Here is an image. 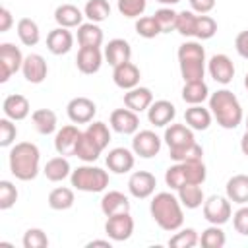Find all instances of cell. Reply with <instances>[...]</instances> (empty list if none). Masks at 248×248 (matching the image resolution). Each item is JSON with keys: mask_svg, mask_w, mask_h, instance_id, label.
I'll use <instances>...</instances> for the list:
<instances>
[{"mask_svg": "<svg viewBox=\"0 0 248 248\" xmlns=\"http://www.w3.org/2000/svg\"><path fill=\"white\" fill-rule=\"evenodd\" d=\"M14 23V17H12V12L8 8H0V33H6L10 31Z\"/></svg>", "mask_w": 248, "mask_h": 248, "instance_id": "cell-54", "label": "cell"}, {"mask_svg": "<svg viewBox=\"0 0 248 248\" xmlns=\"http://www.w3.org/2000/svg\"><path fill=\"white\" fill-rule=\"evenodd\" d=\"M70 182L79 192L95 194V192H103L108 186V172L93 165H81L72 170Z\"/></svg>", "mask_w": 248, "mask_h": 248, "instance_id": "cell-6", "label": "cell"}, {"mask_svg": "<svg viewBox=\"0 0 248 248\" xmlns=\"http://www.w3.org/2000/svg\"><path fill=\"white\" fill-rule=\"evenodd\" d=\"M83 14L89 21L101 23L110 16V4H108V0H87Z\"/></svg>", "mask_w": 248, "mask_h": 248, "instance_id": "cell-38", "label": "cell"}, {"mask_svg": "<svg viewBox=\"0 0 248 248\" xmlns=\"http://www.w3.org/2000/svg\"><path fill=\"white\" fill-rule=\"evenodd\" d=\"M215 33H217V21H215L211 16H205V14L198 16V19H196V33H194V37H198V39L205 41V39H211Z\"/></svg>", "mask_w": 248, "mask_h": 248, "instance_id": "cell-43", "label": "cell"}, {"mask_svg": "<svg viewBox=\"0 0 248 248\" xmlns=\"http://www.w3.org/2000/svg\"><path fill=\"white\" fill-rule=\"evenodd\" d=\"M232 225H234V231L248 236V205L244 203L242 207H238L232 215Z\"/></svg>", "mask_w": 248, "mask_h": 248, "instance_id": "cell-51", "label": "cell"}, {"mask_svg": "<svg viewBox=\"0 0 248 248\" xmlns=\"http://www.w3.org/2000/svg\"><path fill=\"white\" fill-rule=\"evenodd\" d=\"M244 87H246V89H248V74H246V76H244Z\"/></svg>", "mask_w": 248, "mask_h": 248, "instance_id": "cell-58", "label": "cell"}, {"mask_svg": "<svg viewBox=\"0 0 248 248\" xmlns=\"http://www.w3.org/2000/svg\"><path fill=\"white\" fill-rule=\"evenodd\" d=\"M178 66L184 81H202L205 74V50L196 41H186L178 46Z\"/></svg>", "mask_w": 248, "mask_h": 248, "instance_id": "cell-4", "label": "cell"}, {"mask_svg": "<svg viewBox=\"0 0 248 248\" xmlns=\"http://www.w3.org/2000/svg\"><path fill=\"white\" fill-rule=\"evenodd\" d=\"M225 192H227V198L232 203H238V205L248 203V174H234V176H231L227 180Z\"/></svg>", "mask_w": 248, "mask_h": 248, "instance_id": "cell-28", "label": "cell"}, {"mask_svg": "<svg viewBox=\"0 0 248 248\" xmlns=\"http://www.w3.org/2000/svg\"><path fill=\"white\" fill-rule=\"evenodd\" d=\"M103 64V52L99 46H79L76 56V66L81 74H97Z\"/></svg>", "mask_w": 248, "mask_h": 248, "instance_id": "cell-15", "label": "cell"}, {"mask_svg": "<svg viewBox=\"0 0 248 248\" xmlns=\"http://www.w3.org/2000/svg\"><path fill=\"white\" fill-rule=\"evenodd\" d=\"M23 248H46L48 246V238H46V232L43 229H27L25 234H23Z\"/></svg>", "mask_w": 248, "mask_h": 248, "instance_id": "cell-47", "label": "cell"}, {"mask_svg": "<svg viewBox=\"0 0 248 248\" xmlns=\"http://www.w3.org/2000/svg\"><path fill=\"white\" fill-rule=\"evenodd\" d=\"M2 110H4V116L12 118V120L16 122V120H23V118H27L31 107H29L27 97H23V95H19V93H14V95H8V97L4 99V103H2Z\"/></svg>", "mask_w": 248, "mask_h": 248, "instance_id": "cell-25", "label": "cell"}, {"mask_svg": "<svg viewBox=\"0 0 248 248\" xmlns=\"http://www.w3.org/2000/svg\"><path fill=\"white\" fill-rule=\"evenodd\" d=\"M145 6H147V0H118V12L130 19L140 17L145 12Z\"/></svg>", "mask_w": 248, "mask_h": 248, "instance_id": "cell-48", "label": "cell"}, {"mask_svg": "<svg viewBox=\"0 0 248 248\" xmlns=\"http://www.w3.org/2000/svg\"><path fill=\"white\" fill-rule=\"evenodd\" d=\"M136 33L143 39H155L161 33V27L153 16H145V17H140L136 21Z\"/></svg>", "mask_w": 248, "mask_h": 248, "instance_id": "cell-45", "label": "cell"}, {"mask_svg": "<svg viewBox=\"0 0 248 248\" xmlns=\"http://www.w3.org/2000/svg\"><path fill=\"white\" fill-rule=\"evenodd\" d=\"M66 112L74 124H89L97 112V105L87 97H74L68 103Z\"/></svg>", "mask_w": 248, "mask_h": 248, "instance_id": "cell-11", "label": "cell"}, {"mask_svg": "<svg viewBox=\"0 0 248 248\" xmlns=\"http://www.w3.org/2000/svg\"><path fill=\"white\" fill-rule=\"evenodd\" d=\"M209 110L217 124L225 130H234L244 116L236 95L229 89H219L209 95Z\"/></svg>", "mask_w": 248, "mask_h": 248, "instance_id": "cell-2", "label": "cell"}, {"mask_svg": "<svg viewBox=\"0 0 248 248\" xmlns=\"http://www.w3.org/2000/svg\"><path fill=\"white\" fill-rule=\"evenodd\" d=\"M149 211L153 221L169 232H174L182 227L184 223V211H182V203L176 196H172L170 192H159L153 196L151 203H149Z\"/></svg>", "mask_w": 248, "mask_h": 248, "instance_id": "cell-1", "label": "cell"}, {"mask_svg": "<svg viewBox=\"0 0 248 248\" xmlns=\"http://www.w3.org/2000/svg\"><path fill=\"white\" fill-rule=\"evenodd\" d=\"M207 176L203 161H182L174 163L165 172V182L170 190H178L184 184H203Z\"/></svg>", "mask_w": 248, "mask_h": 248, "instance_id": "cell-5", "label": "cell"}, {"mask_svg": "<svg viewBox=\"0 0 248 248\" xmlns=\"http://www.w3.org/2000/svg\"><path fill=\"white\" fill-rule=\"evenodd\" d=\"M76 202V196H74V190L72 188H66V186H58L54 188L50 194H48V205L50 209L54 211H64V209H70Z\"/></svg>", "mask_w": 248, "mask_h": 248, "instance_id": "cell-37", "label": "cell"}, {"mask_svg": "<svg viewBox=\"0 0 248 248\" xmlns=\"http://www.w3.org/2000/svg\"><path fill=\"white\" fill-rule=\"evenodd\" d=\"M134 155L136 153H132L126 147H114V149H110L108 155H107V167H108V170H112L116 174L130 172L134 169V163H136Z\"/></svg>", "mask_w": 248, "mask_h": 248, "instance_id": "cell-19", "label": "cell"}, {"mask_svg": "<svg viewBox=\"0 0 248 248\" xmlns=\"http://www.w3.org/2000/svg\"><path fill=\"white\" fill-rule=\"evenodd\" d=\"M23 58L25 56L21 54V50L16 45H12V43H2L0 45V81L2 83H6L12 74L21 70Z\"/></svg>", "mask_w": 248, "mask_h": 248, "instance_id": "cell-7", "label": "cell"}, {"mask_svg": "<svg viewBox=\"0 0 248 248\" xmlns=\"http://www.w3.org/2000/svg\"><path fill=\"white\" fill-rule=\"evenodd\" d=\"M132 151L141 159H151L161 151V138L151 130H140L134 134Z\"/></svg>", "mask_w": 248, "mask_h": 248, "instance_id": "cell-10", "label": "cell"}, {"mask_svg": "<svg viewBox=\"0 0 248 248\" xmlns=\"http://www.w3.org/2000/svg\"><path fill=\"white\" fill-rule=\"evenodd\" d=\"M16 136H17V128L14 124L12 118H0V145L2 147H10L14 141H16Z\"/></svg>", "mask_w": 248, "mask_h": 248, "instance_id": "cell-49", "label": "cell"}, {"mask_svg": "<svg viewBox=\"0 0 248 248\" xmlns=\"http://www.w3.org/2000/svg\"><path fill=\"white\" fill-rule=\"evenodd\" d=\"M240 151L248 157V130L244 132V136H242V140H240Z\"/></svg>", "mask_w": 248, "mask_h": 248, "instance_id": "cell-55", "label": "cell"}, {"mask_svg": "<svg viewBox=\"0 0 248 248\" xmlns=\"http://www.w3.org/2000/svg\"><path fill=\"white\" fill-rule=\"evenodd\" d=\"M234 46H236V52H238L242 58L248 60V29H244V31H240V33L236 35Z\"/></svg>", "mask_w": 248, "mask_h": 248, "instance_id": "cell-53", "label": "cell"}, {"mask_svg": "<svg viewBox=\"0 0 248 248\" xmlns=\"http://www.w3.org/2000/svg\"><path fill=\"white\" fill-rule=\"evenodd\" d=\"M155 186H157V178L147 170H136L128 178V190L138 200H145L153 196Z\"/></svg>", "mask_w": 248, "mask_h": 248, "instance_id": "cell-12", "label": "cell"}, {"mask_svg": "<svg viewBox=\"0 0 248 248\" xmlns=\"http://www.w3.org/2000/svg\"><path fill=\"white\" fill-rule=\"evenodd\" d=\"M101 211H103L107 217L116 215V213L130 211V200H128V196H124L122 192L110 190V192H107V194L101 198Z\"/></svg>", "mask_w": 248, "mask_h": 248, "instance_id": "cell-27", "label": "cell"}, {"mask_svg": "<svg viewBox=\"0 0 248 248\" xmlns=\"http://www.w3.org/2000/svg\"><path fill=\"white\" fill-rule=\"evenodd\" d=\"M31 120H33V124H35L37 132L43 134V136L52 134V132L56 130V124H58L56 112L50 110V108H37V110H33Z\"/></svg>", "mask_w": 248, "mask_h": 248, "instance_id": "cell-34", "label": "cell"}, {"mask_svg": "<svg viewBox=\"0 0 248 248\" xmlns=\"http://www.w3.org/2000/svg\"><path fill=\"white\" fill-rule=\"evenodd\" d=\"M246 130H248V116H246Z\"/></svg>", "mask_w": 248, "mask_h": 248, "instance_id": "cell-59", "label": "cell"}, {"mask_svg": "<svg viewBox=\"0 0 248 248\" xmlns=\"http://www.w3.org/2000/svg\"><path fill=\"white\" fill-rule=\"evenodd\" d=\"M176 16H178V12H174L172 8H161V10H157L153 14V17L157 19V23L161 27V33L174 31V27H176Z\"/></svg>", "mask_w": 248, "mask_h": 248, "instance_id": "cell-46", "label": "cell"}, {"mask_svg": "<svg viewBox=\"0 0 248 248\" xmlns=\"http://www.w3.org/2000/svg\"><path fill=\"white\" fill-rule=\"evenodd\" d=\"M211 110L209 108H203L202 105H190V108H186L184 112V120L186 124L192 128V130H207L209 124H211Z\"/></svg>", "mask_w": 248, "mask_h": 248, "instance_id": "cell-29", "label": "cell"}, {"mask_svg": "<svg viewBox=\"0 0 248 248\" xmlns=\"http://www.w3.org/2000/svg\"><path fill=\"white\" fill-rule=\"evenodd\" d=\"M194 141H196V138H194V132L188 124L186 126L184 124H170L165 130V143L169 145V149H178V147L190 145Z\"/></svg>", "mask_w": 248, "mask_h": 248, "instance_id": "cell-22", "label": "cell"}, {"mask_svg": "<svg viewBox=\"0 0 248 248\" xmlns=\"http://www.w3.org/2000/svg\"><path fill=\"white\" fill-rule=\"evenodd\" d=\"M93 246H105V248H110V242H108V240H91V242H87V248H93Z\"/></svg>", "mask_w": 248, "mask_h": 248, "instance_id": "cell-56", "label": "cell"}, {"mask_svg": "<svg viewBox=\"0 0 248 248\" xmlns=\"http://www.w3.org/2000/svg\"><path fill=\"white\" fill-rule=\"evenodd\" d=\"M190 2V8L192 12L196 14H209L213 8H215V0H188Z\"/></svg>", "mask_w": 248, "mask_h": 248, "instance_id": "cell-52", "label": "cell"}, {"mask_svg": "<svg viewBox=\"0 0 248 248\" xmlns=\"http://www.w3.org/2000/svg\"><path fill=\"white\" fill-rule=\"evenodd\" d=\"M182 99L188 105H202L205 99H209V89L207 83L202 81H184L182 87Z\"/></svg>", "mask_w": 248, "mask_h": 248, "instance_id": "cell-32", "label": "cell"}, {"mask_svg": "<svg viewBox=\"0 0 248 248\" xmlns=\"http://www.w3.org/2000/svg\"><path fill=\"white\" fill-rule=\"evenodd\" d=\"M225 242H227V236H225L221 225H211V227H207V229L202 232V236H200V244H202L203 248H223Z\"/></svg>", "mask_w": 248, "mask_h": 248, "instance_id": "cell-40", "label": "cell"}, {"mask_svg": "<svg viewBox=\"0 0 248 248\" xmlns=\"http://www.w3.org/2000/svg\"><path fill=\"white\" fill-rule=\"evenodd\" d=\"M174 116H176L174 105H172L170 101H165V99L153 101L151 107L147 108V120H149V124L159 126V128L170 124V122L174 120Z\"/></svg>", "mask_w": 248, "mask_h": 248, "instance_id": "cell-18", "label": "cell"}, {"mask_svg": "<svg viewBox=\"0 0 248 248\" xmlns=\"http://www.w3.org/2000/svg\"><path fill=\"white\" fill-rule=\"evenodd\" d=\"M232 215L231 200L223 196H209L203 202V217L211 225H225Z\"/></svg>", "mask_w": 248, "mask_h": 248, "instance_id": "cell-8", "label": "cell"}, {"mask_svg": "<svg viewBox=\"0 0 248 248\" xmlns=\"http://www.w3.org/2000/svg\"><path fill=\"white\" fill-rule=\"evenodd\" d=\"M169 157L174 161V163H182V161H202L203 157V149L200 143H190V145H184V147H178V149H169Z\"/></svg>", "mask_w": 248, "mask_h": 248, "instance_id": "cell-39", "label": "cell"}, {"mask_svg": "<svg viewBox=\"0 0 248 248\" xmlns=\"http://www.w3.org/2000/svg\"><path fill=\"white\" fill-rule=\"evenodd\" d=\"M103 153V149L85 134V132H81V138H79V141H78V147H76V157L78 159H81L83 163H93V161H97L99 159V155Z\"/></svg>", "mask_w": 248, "mask_h": 248, "instance_id": "cell-36", "label": "cell"}, {"mask_svg": "<svg viewBox=\"0 0 248 248\" xmlns=\"http://www.w3.org/2000/svg\"><path fill=\"white\" fill-rule=\"evenodd\" d=\"M72 45H74V35L66 27H56L46 35V48L56 56L70 52Z\"/></svg>", "mask_w": 248, "mask_h": 248, "instance_id": "cell-21", "label": "cell"}, {"mask_svg": "<svg viewBox=\"0 0 248 248\" xmlns=\"http://www.w3.org/2000/svg\"><path fill=\"white\" fill-rule=\"evenodd\" d=\"M83 16L85 14H81V10L74 4H60L54 10V21L58 23V27H66V29L79 27L83 23Z\"/></svg>", "mask_w": 248, "mask_h": 248, "instance_id": "cell-26", "label": "cell"}, {"mask_svg": "<svg viewBox=\"0 0 248 248\" xmlns=\"http://www.w3.org/2000/svg\"><path fill=\"white\" fill-rule=\"evenodd\" d=\"M196 19H198L196 12H190V10L178 12L174 31H178L182 37H194V33H196Z\"/></svg>", "mask_w": 248, "mask_h": 248, "instance_id": "cell-41", "label": "cell"}, {"mask_svg": "<svg viewBox=\"0 0 248 248\" xmlns=\"http://www.w3.org/2000/svg\"><path fill=\"white\" fill-rule=\"evenodd\" d=\"M207 72L217 83L227 85L234 78V64L227 54H213L207 62Z\"/></svg>", "mask_w": 248, "mask_h": 248, "instance_id": "cell-13", "label": "cell"}, {"mask_svg": "<svg viewBox=\"0 0 248 248\" xmlns=\"http://www.w3.org/2000/svg\"><path fill=\"white\" fill-rule=\"evenodd\" d=\"M110 128L118 134H136L138 128H140V118H138V112L130 110L128 107L126 108H116L110 112Z\"/></svg>", "mask_w": 248, "mask_h": 248, "instance_id": "cell-16", "label": "cell"}, {"mask_svg": "<svg viewBox=\"0 0 248 248\" xmlns=\"http://www.w3.org/2000/svg\"><path fill=\"white\" fill-rule=\"evenodd\" d=\"M85 134H87L101 149H105V147L108 145V141H110V130H108V126H107L105 122H93V124H89L87 130H85Z\"/></svg>", "mask_w": 248, "mask_h": 248, "instance_id": "cell-42", "label": "cell"}, {"mask_svg": "<svg viewBox=\"0 0 248 248\" xmlns=\"http://www.w3.org/2000/svg\"><path fill=\"white\" fill-rule=\"evenodd\" d=\"M176 192H178V200H180L182 207H186V209H198L205 202L202 184H184Z\"/></svg>", "mask_w": 248, "mask_h": 248, "instance_id": "cell-30", "label": "cell"}, {"mask_svg": "<svg viewBox=\"0 0 248 248\" xmlns=\"http://www.w3.org/2000/svg\"><path fill=\"white\" fill-rule=\"evenodd\" d=\"M153 103V93L149 87H132L124 93V105L134 110V112H141V110H147Z\"/></svg>", "mask_w": 248, "mask_h": 248, "instance_id": "cell-24", "label": "cell"}, {"mask_svg": "<svg viewBox=\"0 0 248 248\" xmlns=\"http://www.w3.org/2000/svg\"><path fill=\"white\" fill-rule=\"evenodd\" d=\"M140 78H141L140 68L132 62H124L120 66H114V70H112V81L116 83V87L126 89V91L132 87H138Z\"/></svg>", "mask_w": 248, "mask_h": 248, "instance_id": "cell-20", "label": "cell"}, {"mask_svg": "<svg viewBox=\"0 0 248 248\" xmlns=\"http://www.w3.org/2000/svg\"><path fill=\"white\" fill-rule=\"evenodd\" d=\"M78 43H79V46H101L103 45V29L93 21L81 23L78 27Z\"/></svg>", "mask_w": 248, "mask_h": 248, "instance_id": "cell-33", "label": "cell"}, {"mask_svg": "<svg viewBox=\"0 0 248 248\" xmlns=\"http://www.w3.org/2000/svg\"><path fill=\"white\" fill-rule=\"evenodd\" d=\"M81 138V132L78 130V126L74 124H68V126H62L56 136H54V149L58 155H74L76 153V147H78V141Z\"/></svg>", "mask_w": 248, "mask_h": 248, "instance_id": "cell-14", "label": "cell"}, {"mask_svg": "<svg viewBox=\"0 0 248 248\" xmlns=\"http://www.w3.org/2000/svg\"><path fill=\"white\" fill-rule=\"evenodd\" d=\"M21 72H23V78L29 83H41V81H45V78L48 74V66H46V60L41 54L31 52L23 58Z\"/></svg>", "mask_w": 248, "mask_h": 248, "instance_id": "cell-17", "label": "cell"}, {"mask_svg": "<svg viewBox=\"0 0 248 248\" xmlns=\"http://www.w3.org/2000/svg\"><path fill=\"white\" fill-rule=\"evenodd\" d=\"M105 232L110 240L114 242H124L132 236L134 232V219L130 215V211H124V213H116V215H110L107 217V223H105Z\"/></svg>", "mask_w": 248, "mask_h": 248, "instance_id": "cell-9", "label": "cell"}, {"mask_svg": "<svg viewBox=\"0 0 248 248\" xmlns=\"http://www.w3.org/2000/svg\"><path fill=\"white\" fill-rule=\"evenodd\" d=\"M17 202V188L10 180L0 182V209H10Z\"/></svg>", "mask_w": 248, "mask_h": 248, "instance_id": "cell-50", "label": "cell"}, {"mask_svg": "<svg viewBox=\"0 0 248 248\" xmlns=\"http://www.w3.org/2000/svg\"><path fill=\"white\" fill-rule=\"evenodd\" d=\"M43 172L50 182H60V180H64V178H68L72 174V167H70V161L64 155H60V157L48 159L45 169H43Z\"/></svg>", "mask_w": 248, "mask_h": 248, "instance_id": "cell-31", "label": "cell"}, {"mask_svg": "<svg viewBox=\"0 0 248 248\" xmlns=\"http://www.w3.org/2000/svg\"><path fill=\"white\" fill-rule=\"evenodd\" d=\"M17 37L25 46H35L41 39V31L37 21H33L31 17H21L17 21Z\"/></svg>", "mask_w": 248, "mask_h": 248, "instance_id": "cell-35", "label": "cell"}, {"mask_svg": "<svg viewBox=\"0 0 248 248\" xmlns=\"http://www.w3.org/2000/svg\"><path fill=\"white\" fill-rule=\"evenodd\" d=\"M155 2H159V4H167V6H174V4H178L180 0H155Z\"/></svg>", "mask_w": 248, "mask_h": 248, "instance_id": "cell-57", "label": "cell"}, {"mask_svg": "<svg viewBox=\"0 0 248 248\" xmlns=\"http://www.w3.org/2000/svg\"><path fill=\"white\" fill-rule=\"evenodd\" d=\"M10 170L17 180L29 182L39 174L41 151L31 141H19L10 149Z\"/></svg>", "mask_w": 248, "mask_h": 248, "instance_id": "cell-3", "label": "cell"}, {"mask_svg": "<svg viewBox=\"0 0 248 248\" xmlns=\"http://www.w3.org/2000/svg\"><path fill=\"white\" fill-rule=\"evenodd\" d=\"M200 242V236L194 229H182L180 232H176L174 236L169 238V246L172 248H192Z\"/></svg>", "mask_w": 248, "mask_h": 248, "instance_id": "cell-44", "label": "cell"}, {"mask_svg": "<svg viewBox=\"0 0 248 248\" xmlns=\"http://www.w3.org/2000/svg\"><path fill=\"white\" fill-rule=\"evenodd\" d=\"M105 58H107V62L112 68L120 66L124 62H130V58H132L130 43L126 39H112V41H108V45L105 46Z\"/></svg>", "mask_w": 248, "mask_h": 248, "instance_id": "cell-23", "label": "cell"}]
</instances>
